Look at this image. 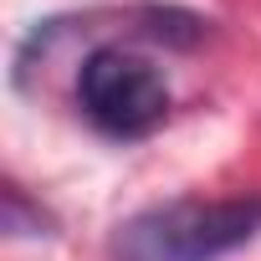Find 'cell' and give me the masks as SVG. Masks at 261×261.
Returning a JSON list of instances; mask_svg holds the SVG:
<instances>
[{"mask_svg": "<svg viewBox=\"0 0 261 261\" xmlns=\"http://www.w3.org/2000/svg\"><path fill=\"white\" fill-rule=\"evenodd\" d=\"M261 236V200H169L113 236V261H220Z\"/></svg>", "mask_w": 261, "mask_h": 261, "instance_id": "obj_1", "label": "cell"}, {"mask_svg": "<svg viewBox=\"0 0 261 261\" xmlns=\"http://www.w3.org/2000/svg\"><path fill=\"white\" fill-rule=\"evenodd\" d=\"M77 102L87 123L108 139H144L169 113V82L139 51L97 46L77 72Z\"/></svg>", "mask_w": 261, "mask_h": 261, "instance_id": "obj_2", "label": "cell"}]
</instances>
